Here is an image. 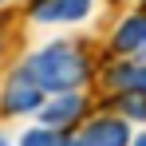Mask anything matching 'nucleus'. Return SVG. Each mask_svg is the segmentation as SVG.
<instances>
[{
    "label": "nucleus",
    "instance_id": "1",
    "mask_svg": "<svg viewBox=\"0 0 146 146\" xmlns=\"http://www.w3.org/2000/svg\"><path fill=\"white\" fill-rule=\"evenodd\" d=\"M24 67L32 71V79L48 91V95H59V91H75L83 79H87V59L79 55V48L71 44H48L36 55H28Z\"/></svg>",
    "mask_w": 146,
    "mask_h": 146
},
{
    "label": "nucleus",
    "instance_id": "2",
    "mask_svg": "<svg viewBox=\"0 0 146 146\" xmlns=\"http://www.w3.org/2000/svg\"><path fill=\"white\" fill-rule=\"evenodd\" d=\"M44 87L32 79L24 63L16 67V71L8 75V83H4V91H0V111L4 115H32V111H40L44 107Z\"/></svg>",
    "mask_w": 146,
    "mask_h": 146
},
{
    "label": "nucleus",
    "instance_id": "3",
    "mask_svg": "<svg viewBox=\"0 0 146 146\" xmlns=\"http://www.w3.org/2000/svg\"><path fill=\"white\" fill-rule=\"evenodd\" d=\"M87 111V103H83V95L79 91H59V95H51L36 115H40V122L44 126H55V130H67V126H75L79 122V115Z\"/></svg>",
    "mask_w": 146,
    "mask_h": 146
},
{
    "label": "nucleus",
    "instance_id": "4",
    "mask_svg": "<svg viewBox=\"0 0 146 146\" xmlns=\"http://www.w3.org/2000/svg\"><path fill=\"white\" fill-rule=\"evenodd\" d=\"M79 138H83V146H130L134 142L126 119H119V115H99V119H91L79 130Z\"/></svg>",
    "mask_w": 146,
    "mask_h": 146
},
{
    "label": "nucleus",
    "instance_id": "5",
    "mask_svg": "<svg viewBox=\"0 0 146 146\" xmlns=\"http://www.w3.org/2000/svg\"><path fill=\"white\" fill-rule=\"evenodd\" d=\"M95 0H36L32 4V20L40 24H75L91 12Z\"/></svg>",
    "mask_w": 146,
    "mask_h": 146
},
{
    "label": "nucleus",
    "instance_id": "6",
    "mask_svg": "<svg viewBox=\"0 0 146 146\" xmlns=\"http://www.w3.org/2000/svg\"><path fill=\"white\" fill-rule=\"evenodd\" d=\"M115 51L119 55H142L146 59V16H126L115 28Z\"/></svg>",
    "mask_w": 146,
    "mask_h": 146
},
{
    "label": "nucleus",
    "instance_id": "7",
    "mask_svg": "<svg viewBox=\"0 0 146 146\" xmlns=\"http://www.w3.org/2000/svg\"><path fill=\"white\" fill-rule=\"evenodd\" d=\"M119 103H122V115H126V119H146V91L142 87L119 91Z\"/></svg>",
    "mask_w": 146,
    "mask_h": 146
},
{
    "label": "nucleus",
    "instance_id": "8",
    "mask_svg": "<svg viewBox=\"0 0 146 146\" xmlns=\"http://www.w3.org/2000/svg\"><path fill=\"white\" fill-rule=\"evenodd\" d=\"M67 138H59L55 134V126H40V130H28L24 138H20V146H63Z\"/></svg>",
    "mask_w": 146,
    "mask_h": 146
},
{
    "label": "nucleus",
    "instance_id": "9",
    "mask_svg": "<svg viewBox=\"0 0 146 146\" xmlns=\"http://www.w3.org/2000/svg\"><path fill=\"white\" fill-rule=\"evenodd\" d=\"M134 87H142V91H146V67H134Z\"/></svg>",
    "mask_w": 146,
    "mask_h": 146
},
{
    "label": "nucleus",
    "instance_id": "10",
    "mask_svg": "<svg viewBox=\"0 0 146 146\" xmlns=\"http://www.w3.org/2000/svg\"><path fill=\"white\" fill-rule=\"evenodd\" d=\"M63 146H83V138H67V142H63Z\"/></svg>",
    "mask_w": 146,
    "mask_h": 146
},
{
    "label": "nucleus",
    "instance_id": "11",
    "mask_svg": "<svg viewBox=\"0 0 146 146\" xmlns=\"http://www.w3.org/2000/svg\"><path fill=\"white\" fill-rule=\"evenodd\" d=\"M130 146H146V134H138V138H134V142H130Z\"/></svg>",
    "mask_w": 146,
    "mask_h": 146
},
{
    "label": "nucleus",
    "instance_id": "12",
    "mask_svg": "<svg viewBox=\"0 0 146 146\" xmlns=\"http://www.w3.org/2000/svg\"><path fill=\"white\" fill-rule=\"evenodd\" d=\"M0 146H8V142H4V134H0Z\"/></svg>",
    "mask_w": 146,
    "mask_h": 146
}]
</instances>
